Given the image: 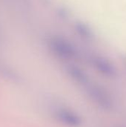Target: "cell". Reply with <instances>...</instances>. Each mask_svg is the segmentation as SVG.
Instances as JSON below:
<instances>
[{"label":"cell","mask_w":126,"mask_h":127,"mask_svg":"<svg viewBox=\"0 0 126 127\" xmlns=\"http://www.w3.org/2000/svg\"><path fill=\"white\" fill-rule=\"evenodd\" d=\"M47 47L48 50L56 57L70 60L76 57V51L75 48L71 42L62 37L51 36L46 41Z\"/></svg>","instance_id":"1"},{"label":"cell","mask_w":126,"mask_h":127,"mask_svg":"<svg viewBox=\"0 0 126 127\" xmlns=\"http://www.w3.org/2000/svg\"><path fill=\"white\" fill-rule=\"evenodd\" d=\"M88 93L91 99L101 108L110 109L112 107V98L103 88L97 85H90L88 86Z\"/></svg>","instance_id":"2"},{"label":"cell","mask_w":126,"mask_h":127,"mask_svg":"<svg viewBox=\"0 0 126 127\" xmlns=\"http://www.w3.org/2000/svg\"><path fill=\"white\" fill-rule=\"evenodd\" d=\"M90 61L94 69L97 70L100 74L108 77H112L115 76L116 68L114 65L106 58L99 55H94L91 56Z\"/></svg>","instance_id":"3"},{"label":"cell","mask_w":126,"mask_h":127,"mask_svg":"<svg viewBox=\"0 0 126 127\" xmlns=\"http://www.w3.org/2000/svg\"><path fill=\"white\" fill-rule=\"evenodd\" d=\"M54 117L61 124L69 127H79L82 124L81 118L74 112L67 109H59L54 112Z\"/></svg>","instance_id":"4"},{"label":"cell","mask_w":126,"mask_h":127,"mask_svg":"<svg viewBox=\"0 0 126 127\" xmlns=\"http://www.w3.org/2000/svg\"><path fill=\"white\" fill-rule=\"evenodd\" d=\"M67 72L68 75L76 83L82 85H86L88 83L87 74L79 68L74 65H70L67 68Z\"/></svg>","instance_id":"5"},{"label":"cell","mask_w":126,"mask_h":127,"mask_svg":"<svg viewBox=\"0 0 126 127\" xmlns=\"http://www.w3.org/2000/svg\"><path fill=\"white\" fill-rule=\"evenodd\" d=\"M2 38H3V36H2V32H1V30L0 29V42H2Z\"/></svg>","instance_id":"6"}]
</instances>
